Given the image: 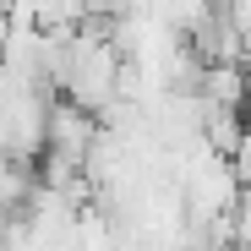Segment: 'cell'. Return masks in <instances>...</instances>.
I'll use <instances>...</instances> for the list:
<instances>
[{"label": "cell", "instance_id": "1", "mask_svg": "<svg viewBox=\"0 0 251 251\" xmlns=\"http://www.w3.org/2000/svg\"><path fill=\"white\" fill-rule=\"evenodd\" d=\"M246 71H251V33H246Z\"/></svg>", "mask_w": 251, "mask_h": 251}]
</instances>
